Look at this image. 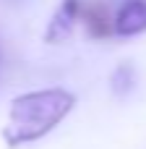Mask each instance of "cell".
Listing matches in <instances>:
<instances>
[{"instance_id": "obj_2", "label": "cell", "mask_w": 146, "mask_h": 149, "mask_svg": "<svg viewBox=\"0 0 146 149\" xmlns=\"http://www.w3.org/2000/svg\"><path fill=\"white\" fill-rule=\"evenodd\" d=\"M81 21L94 39H104L115 31V16L107 13L104 0H81Z\"/></svg>"}, {"instance_id": "obj_3", "label": "cell", "mask_w": 146, "mask_h": 149, "mask_svg": "<svg viewBox=\"0 0 146 149\" xmlns=\"http://www.w3.org/2000/svg\"><path fill=\"white\" fill-rule=\"evenodd\" d=\"M78 21H81V0H63L57 5V10H55L50 26H47V31H44V39L50 45L68 39Z\"/></svg>"}, {"instance_id": "obj_4", "label": "cell", "mask_w": 146, "mask_h": 149, "mask_svg": "<svg viewBox=\"0 0 146 149\" xmlns=\"http://www.w3.org/2000/svg\"><path fill=\"white\" fill-rule=\"evenodd\" d=\"M146 31V0H125L115 13V34L136 37Z\"/></svg>"}, {"instance_id": "obj_5", "label": "cell", "mask_w": 146, "mask_h": 149, "mask_svg": "<svg viewBox=\"0 0 146 149\" xmlns=\"http://www.w3.org/2000/svg\"><path fill=\"white\" fill-rule=\"evenodd\" d=\"M133 79H136V73H133V65L131 63H123V65H118L115 68V73H112V92L115 94H128L131 89H133Z\"/></svg>"}, {"instance_id": "obj_1", "label": "cell", "mask_w": 146, "mask_h": 149, "mask_svg": "<svg viewBox=\"0 0 146 149\" xmlns=\"http://www.w3.org/2000/svg\"><path fill=\"white\" fill-rule=\"evenodd\" d=\"M76 105V97L68 89H39L26 92L10 102L8 126L3 131V139L10 147L37 141L47 136Z\"/></svg>"}]
</instances>
